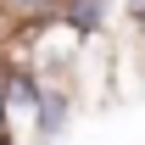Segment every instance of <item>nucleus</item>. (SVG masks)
Segmentation results:
<instances>
[{
    "instance_id": "nucleus-1",
    "label": "nucleus",
    "mask_w": 145,
    "mask_h": 145,
    "mask_svg": "<svg viewBox=\"0 0 145 145\" xmlns=\"http://www.w3.org/2000/svg\"><path fill=\"white\" fill-rule=\"evenodd\" d=\"M117 11H123L128 34H145V0H117Z\"/></svg>"
}]
</instances>
